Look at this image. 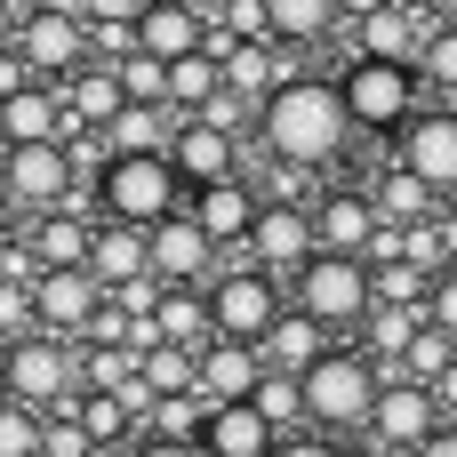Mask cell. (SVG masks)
I'll return each instance as SVG.
<instances>
[{
  "mask_svg": "<svg viewBox=\"0 0 457 457\" xmlns=\"http://www.w3.org/2000/svg\"><path fill=\"white\" fill-rule=\"evenodd\" d=\"M426 321H434L442 337H457V265L434 281V297H426Z\"/></svg>",
  "mask_w": 457,
  "mask_h": 457,
  "instance_id": "39",
  "label": "cell"
},
{
  "mask_svg": "<svg viewBox=\"0 0 457 457\" xmlns=\"http://www.w3.org/2000/svg\"><path fill=\"white\" fill-rule=\"evenodd\" d=\"M16 24H24V8H8V0H0V48H16Z\"/></svg>",
  "mask_w": 457,
  "mask_h": 457,
  "instance_id": "46",
  "label": "cell"
},
{
  "mask_svg": "<svg viewBox=\"0 0 457 457\" xmlns=\"http://www.w3.org/2000/svg\"><path fill=\"white\" fill-rule=\"evenodd\" d=\"M418 457H457V426H442V434H434V442H426Z\"/></svg>",
  "mask_w": 457,
  "mask_h": 457,
  "instance_id": "45",
  "label": "cell"
},
{
  "mask_svg": "<svg viewBox=\"0 0 457 457\" xmlns=\"http://www.w3.org/2000/svg\"><path fill=\"white\" fill-rule=\"evenodd\" d=\"M169 161H177L185 193H209V185H233V177H241V145H233V137H217V129H201V120H185V129H177Z\"/></svg>",
  "mask_w": 457,
  "mask_h": 457,
  "instance_id": "18",
  "label": "cell"
},
{
  "mask_svg": "<svg viewBox=\"0 0 457 457\" xmlns=\"http://www.w3.org/2000/svg\"><path fill=\"white\" fill-rule=\"evenodd\" d=\"M64 104H72V129H112V120L129 112V88H120L112 64H80V72L64 80Z\"/></svg>",
  "mask_w": 457,
  "mask_h": 457,
  "instance_id": "24",
  "label": "cell"
},
{
  "mask_svg": "<svg viewBox=\"0 0 457 457\" xmlns=\"http://www.w3.org/2000/svg\"><path fill=\"white\" fill-rule=\"evenodd\" d=\"M257 137H265V153H273L281 169H321V161H337V153H345V137H353V112H345L337 80L289 72V80L265 96V112H257Z\"/></svg>",
  "mask_w": 457,
  "mask_h": 457,
  "instance_id": "1",
  "label": "cell"
},
{
  "mask_svg": "<svg viewBox=\"0 0 457 457\" xmlns=\"http://www.w3.org/2000/svg\"><path fill=\"white\" fill-rule=\"evenodd\" d=\"M281 457H353V450H337L329 434H297V442H281Z\"/></svg>",
  "mask_w": 457,
  "mask_h": 457,
  "instance_id": "41",
  "label": "cell"
},
{
  "mask_svg": "<svg viewBox=\"0 0 457 457\" xmlns=\"http://www.w3.org/2000/svg\"><path fill=\"white\" fill-rule=\"evenodd\" d=\"M137 378H145V361H137L129 345H88V353H80V394H112V402H120Z\"/></svg>",
  "mask_w": 457,
  "mask_h": 457,
  "instance_id": "28",
  "label": "cell"
},
{
  "mask_svg": "<svg viewBox=\"0 0 457 457\" xmlns=\"http://www.w3.org/2000/svg\"><path fill=\"white\" fill-rule=\"evenodd\" d=\"M72 418L88 426V442H96V450H120V442H129V426H137L112 394H80V402H72Z\"/></svg>",
  "mask_w": 457,
  "mask_h": 457,
  "instance_id": "33",
  "label": "cell"
},
{
  "mask_svg": "<svg viewBox=\"0 0 457 457\" xmlns=\"http://www.w3.org/2000/svg\"><path fill=\"white\" fill-rule=\"evenodd\" d=\"M337 96H345V112H353V129H370V137H402L426 104V72L418 64H378V56H353L345 72H337Z\"/></svg>",
  "mask_w": 457,
  "mask_h": 457,
  "instance_id": "4",
  "label": "cell"
},
{
  "mask_svg": "<svg viewBox=\"0 0 457 457\" xmlns=\"http://www.w3.org/2000/svg\"><path fill=\"white\" fill-rule=\"evenodd\" d=\"M0 402H24L40 418L80 402V353H64V337H24L0 353Z\"/></svg>",
  "mask_w": 457,
  "mask_h": 457,
  "instance_id": "5",
  "label": "cell"
},
{
  "mask_svg": "<svg viewBox=\"0 0 457 457\" xmlns=\"http://www.w3.org/2000/svg\"><path fill=\"white\" fill-rule=\"evenodd\" d=\"M442 16H450V32H457V0H450V8H442Z\"/></svg>",
  "mask_w": 457,
  "mask_h": 457,
  "instance_id": "48",
  "label": "cell"
},
{
  "mask_svg": "<svg viewBox=\"0 0 457 457\" xmlns=\"http://www.w3.org/2000/svg\"><path fill=\"white\" fill-rule=\"evenodd\" d=\"M450 418H442V402H434V386H410V378H394L386 394H378V418H370V442L394 457H418L434 434H442Z\"/></svg>",
  "mask_w": 457,
  "mask_h": 457,
  "instance_id": "10",
  "label": "cell"
},
{
  "mask_svg": "<svg viewBox=\"0 0 457 457\" xmlns=\"http://www.w3.org/2000/svg\"><path fill=\"white\" fill-rule=\"evenodd\" d=\"M394 169H410V177H426L442 201L457 193V112L450 104H426L402 137H394Z\"/></svg>",
  "mask_w": 457,
  "mask_h": 457,
  "instance_id": "13",
  "label": "cell"
},
{
  "mask_svg": "<svg viewBox=\"0 0 457 457\" xmlns=\"http://www.w3.org/2000/svg\"><path fill=\"white\" fill-rule=\"evenodd\" d=\"M353 457H394V450H378V442H361V450H353Z\"/></svg>",
  "mask_w": 457,
  "mask_h": 457,
  "instance_id": "47",
  "label": "cell"
},
{
  "mask_svg": "<svg viewBox=\"0 0 457 457\" xmlns=\"http://www.w3.org/2000/svg\"><path fill=\"white\" fill-rule=\"evenodd\" d=\"M129 457H201V450H193V442H153V434H145Z\"/></svg>",
  "mask_w": 457,
  "mask_h": 457,
  "instance_id": "42",
  "label": "cell"
},
{
  "mask_svg": "<svg viewBox=\"0 0 457 457\" xmlns=\"http://www.w3.org/2000/svg\"><path fill=\"white\" fill-rule=\"evenodd\" d=\"M257 209H265V201L249 193V177H233V185H209V193H193V209H185V217H193V225H201L217 249H241V257H249Z\"/></svg>",
  "mask_w": 457,
  "mask_h": 457,
  "instance_id": "16",
  "label": "cell"
},
{
  "mask_svg": "<svg viewBox=\"0 0 457 457\" xmlns=\"http://www.w3.org/2000/svg\"><path fill=\"white\" fill-rule=\"evenodd\" d=\"M257 353H265V370H273V378H305V370L329 353V329H321V321H305V313L289 305V313H281V329H273Z\"/></svg>",
  "mask_w": 457,
  "mask_h": 457,
  "instance_id": "26",
  "label": "cell"
},
{
  "mask_svg": "<svg viewBox=\"0 0 457 457\" xmlns=\"http://www.w3.org/2000/svg\"><path fill=\"white\" fill-rule=\"evenodd\" d=\"M329 32H345V8H329V0H273V48H313Z\"/></svg>",
  "mask_w": 457,
  "mask_h": 457,
  "instance_id": "27",
  "label": "cell"
},
{
  "mask_svg": "<svg viewBox=\"0 0 457 457\" xmlns=\"http://www.w3.org/2000/svg\"><path fill=\"white\" fill-rule=\"evenodd\" d=\"M40 457H96V442H88V426H80L72 410H56L48 434H40Z\"/></svg>",
  "mask_w": 457,
  "mask_h": 457,
  "instance_id": "36",
  "label": "cell"
},
{
  "mask_svg": "<svg viewBox=\"0 0 457 457\" xmlns=\"http://www.w3.org/2000/svg\"><path fill=\"white\" fill-rule=\"evenodd\" d=\"M370 201H378V217L386 225H434L442 217V193L426 185V177H410V169H378V185H370Z\"/></svg>",
  "mask_w": 457,
  "mask_h": 457,
  "instance_id": "25",
  "label": "cell"
},
{
  "mask_svg": "<svg viewBox=\"0 0 457 457\" xmlns=\"http://www.w3.org/2000/svg\"><path fill=\"white\" fill-rule=\"evenodd\" d=\"M418 72H426L434 88H457V32H442V40H426V56H418Z\"/></svg>",
  "mask_w": 457,
  "mask_h": 457,
  "instance_id": "38",
  "label": "cell"
},
{
  "mask_svg": "<svg viewBox=\"0 0 457 457\" xmlns=\"http://www.w3.org/2000/svg\"><path fill=\"white\" fill-rule=\"evenodd\" d=\"M64 137H72V104H64V88L32 80L16 104H0V145H8V153H24V145H64Z\"/></svg>",
  "mask_w": 457,
  "mask_h": 457,
  "instance_id": "15",
  "label": "cell"
},
{
  "mask_svg": "<svg viewBox=\"0 0 457 457\" xmlns=\"http://www.w3.org/2000/svg\"><path fill=\"white\" fill-rule=\"evenodd\" d=\"M137 48L161 56V64H185V56L209 48V16L201 8H177V0H153V8H137Z\"/></svg>",
  "mask_w": 457,
  "mask_h": 457,
  "instance_id": "17",
  "label": "cell"
},
{
  "mask_svg": "<svg viewBox=\"0 0 457 457\" xmlns=\"http://www.w3.org/2000/svg\"><path fill=\"white\" fill-rule=\"evenodd\" d=\"M313 257H321V241H313V209H305V201H265V209H257V233H249V265L273 273V281H281V273L297 281Z\"/></svg>",
  "mask_w": 457,
  "mask_h": 457,
  "instance_id": "9",
  "label": "cell"
},
{
  "mask_svg": "<svg viewBox=\"0 0 457 457\" xmlns=\"http://www.w3.org/2000/svg\"><path fill=\"white\" fill-rule=\"evenodd\" d=\"M8 249H16V201L0 193V257H8Z\"/></svg>",
  "mask_w": 457,
  "mask_h": 457,
  "instance_id": "43",
  "label": "cell"
},
{
  "mask_svg": "<svg viewBox=\"0 0 457 457\" xmlns=\"http://www.w3.org/2000/svg\"><path fill=\"white\" fill-rule=\"evenodd\" d=\"M257 112H265L257 96H241V88H225V96H217V104L201 112V129H217V137H241V129H249Z\"/></svg>",
  "mask_w": 457,
  "mask_h": 457,
  "instance_id": "37",
  "label": "cell"
},
{
  "mask_svg": "<svg viewBox=\"0 0 457 457\" xmlns=\"http://www.w3.org/2000/svg\"><path fill=\"white\" fill-rule=\"evenodd\" d=\"M96 201H104V225H129V233H161V225H177V217L193 209V193H185V177H177L169 153L112 161V169L96 177Z\"/></svg>",
  "mask_w": 457,
  "mask_h": 457,
  "instance_id": "2",
  "label": "cell"
},
{
  "mask_svg": "<svg viewBox=\"0 0 457 457\" xmlns=\"http://www.w3.org/2000/svg\"><path fill=\"white\" fill-rule=\"evenodd\" d=\"M72 153L64 145H24V153H8L0 161V193L16 201V209H32V217H56L64 209V193H72Z\"/></svg>",
  "mask_w": 457,
  "mask_h": 457,
  "instance_id": "11",
  "label": "cell"
},
{
  "mask_svg": "<svg viewBox=\"0 0 457 457\" xmlns=\"http://www.w3.org/2000/svg\"><path fill=\"white\" fill-rule=\"evenodd\" d=\"M273 370H265V353L257 345H209L201 353V402L209 410H233V402H257V386H265Z\"/></svg>",
  "mask_w": 457,
  "mask_h": 457,
  "instance_id": "21",
  "label": "cell"
},
{
  "mask_svg": "<svg viewBox=\"0 0 457 457\" xmlns=\"http://www.w3.org/2000/svg\"><path fill=\"white\" fill-rule=\"evenodd\" d=\"M112 72H120V88H129V104H153V112L169 104V64H161V56H145V48H137V56H120Z\"/></svg>",
  "mask_w": 457,
  "mask_h": 457,
  "instance_id": "34",
  "label": "cell"
},
{
  "mask_svg": "<svg viewBox=\"0 0 457 457\" xmlns=\"http://www.w3.org/2000/svg\"><path fill=\"white\" fill-rule=\"evenodd\" d=\"M32 305H40V337H88L112 305V289L96 273H32Z\"/></svg>",
  "mask_w": 457,
  "mask_h": 457,
  "instance_id": "12",
  "label": "cell"
},
{
  "mask_svg": "<svg viewBox=\"0 0 457 457\" xmlns=\"http://www.w3.org/2000/svg\"><path fill=\"white\" fill-rule=\"evenodd\" d=\"M289 313V289L257 265H233L209 281V321H217V345H265Z\"/></svg>",
  "mask_w": 457,
  "mask_h": 457,
  "instance_id": "7",
  "label": "cell"
},
{
  "mask_svg": "<svg viewBox=\"0 0 457 457\" xmlns=\"http://www.w3.org/2000/svg\"><path fill=\"white\" fill-rule=\"evenodd\" d=\"M0 337H8V345L40 337V305H32V273H0Z\"/></svg>",
  "mask_w": 457,
  "mask_h": 457,
  "instance_id": "31",
  "label": "cell"
},
{
  "mask_svg": "<svg viewBox=\"0 0 457 457\" xmlns=\"http://www.w3.org/2000/svg\"><path fill=\"white\" fill-rule=\"evenodd\" d=\"M434 402H442V418H450V426H457V370H450V378H442V386H434Z\"/></svg>",
  "mask_w": 457,
  "mask_h": 457,
  "instance_id": "44",
  "label": "cell"
},
{
  "mask_svg": "<svg viewBox=\"0 0 457 457\" xmlns=\"http://www.w3.org/2000/svg\"><path fill=\"white\" fill-rule=\"evenodd\" d=\"M24 88H32V64H24L16 48H0V104H16Z\"/></svg>",
  "mask_w": 457,
  "mask_h": 457,
  "instance_id": "40",
  "label": "cell"
},
{
  "mask_svg": "<svg viewBox=\"0 0 457 457\" xmlns=\"http://www.w3.org/2000/svg\"><path fill=\"white\" fill-rule=\"evenodd\" d=\"M257 418H265L281 442H297V426H305V378H265V386H257Z\"/></svg>",
  "mask_w": 457,
  "mask_h": 457,
  "instance_id": "30",
  "label": "cell"
},
{
  "mask_svg": "<svg viewBox=\"0 0 457 457\" xmlns=\"http://www.w3.org/2000/svg\"><path fill=\"white\" fill-rule=\"evenodd\" d=\"M450 370H457V337H442V329L426 321V337L402 353V378H410V386H442Z\"/></svg>",
  "mask_w": 457,
  "mask_h": 457,
  "instance_id": "32",
  "label": "cell"
},
{
  "mask_svg": "<svg viewBox=\"0 0 457 457\" xmlns=\"http://www.w3.org/2000/svg\"><path fill=\"white\" fill-rule=\"evenodd\" d=\"M40 434H48V418H40V410L0 402V457H40Z\"/></svg>",
  "mask_w": 457,
  "mask_h": 457,
  "instance_id": "35",
  "label": "cell"
},
{
  "mask_svg": "<svg viewBox=\"0 0 457 457\" xmlns=\"http://www.w3.org/2000/svg\"><path fill=\"white\" fill-rule=\"evenodd\" d=\"M201 457H281V434L257 418V402H233V410H209Z\"/></svg>",
  "mask_w": 457,
  "mask_h": 457,
  "instance_id": "22",
  "label": "cell"
},
{
  "mask_svg": "<svg viewBox=\"0 0 457 457\" xmlns=\"http://www.w3.org/2000/svg\"><path fill=\"white\" fill-rule=\"evenodd\" d=\"M209 265H217V241L193 217H177V225L153 233V281L161 289H193V281H209Z\"/></svg>",
  "mask_w": 457,
  "mask_h": 457,
  "instance_id": "20",
  "label": "cell"
},
{
  "mask_svg": "<svg viewBox=\"0 0 457 457\" xmlns=\"http://www.w3.org/2000/svg\"><path fill=\"white\" fill-rule=\"evenodd\" d=\"M289 305L305 313V321H321V329H370V313H378V281H370V265L361 257H313L297 281H289Z\"/></svg>",
  "mask_w": 457,
  "mask_h": 457,
  "instance_id": "6",
  "label": "cell"
},
{
  "mask_svg": "<svg viewBox=\"0 0 457 457\" xmlns=\"http://www.w3.org/2000/svg\"><path fill=\"white\" fill-rule=\"evenodd\" d=\"M16 56L32 64V80L64 88V80L88 64V16H80V8H24V24H16Z\"/></svg>",
  "mask_w": 457,
  "mask_h": 457,
  "instance_id": "8",
  "label": "cell"
},
{
  "mask_svg": "<svg viewBox=\"0 0 457 457\" xmlns=\"http://www.w3.org/2000/svg\"><path fill=\"white\" fill-rule=\"evenodd\" d=\"M88 273L104 289H129V281H153V233H129V225H96V249H88Z\"/></svg>",
  "mask_w": 457,
  "mask_h": 457,
  "instance_id": "23",
  "label": "cell"
},
{
  "mask_svg": "<svg viewBox=\"0 0 457 457\" xmlns=\"http://www.w3.org/2000/svg\"><path fill=\"white\" fill-rule=\"evenodd\" d=\"M88 249H96V225H88V217H72V209H56V217H40V225H32L24 265H32V273H88Z\"/></svg>",
  "mask_w": 457,
  "mask_h": 457,
  "instance_id": "19",
  "label": "cell"
},
{
  "mask_svg": "<svg viewBox=\"0 0 457 457\" xmlns=\"http://www.w3.org/2000/svg\"><path fill=\"white\" fill-rule=\"evenodd\" d=\"M378 225H386V217H378V201H370V193H353V185L313 201V241H321V257H361V265H370Z\"/></svg>",
  "mask_w": 457,
  "mask_h": 457,
  "instance_id": "14",
  "label": "cell"
},
{
  "mask_svg": "<svg viewBox=\"0 0 457 457\" xmlns=\"http://www.w3.org/2000/svg\"><path fill=\"white\" fill-rule=\"evenodd\" d=\"M418 337H426V313H394V305H378V313H370V345H361V353H370V361H402Z\"/></svg>",
  "mask_w": 457,
  "mask_h": 457,
  "instance_id": "29",
  "label": "cell"
},
{
  "mask_svg": "<svg viewBox=\"0 0 457 457\" xmlns=\"http://www.w3.org/2000/svg\"><path fill=\"white\" fill-rule=\"evenodd\" d=\"M394 378L361 353V345H329L313 370H305V418L321 426V434H345V426H370L378 418V394H386Z\"/></svg>",
  "mask_w": 457,
  "mask_h": 457,
  "instance_id": "3",
  "label": "cell"
}]
</instances>
